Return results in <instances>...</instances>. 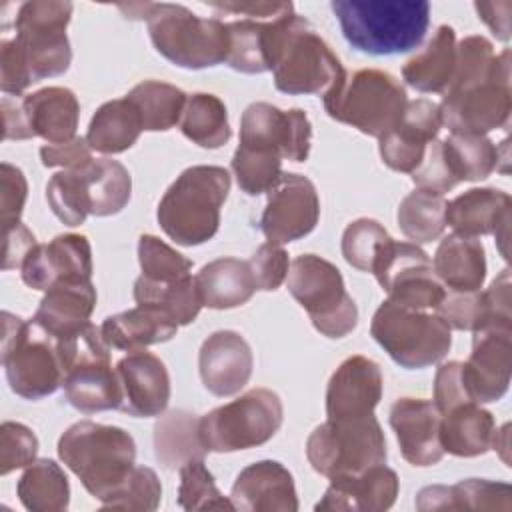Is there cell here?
Returning <instances> with one entry per match:
<instances>
[{
	"label": "cell",
	"mask_w": 512,
	"mask_h": 512,
	"mask_svg": "<svg viewBox=\"0 0 512 512\" xmlns=\"http://www.w3.org/2000/svg\"><path fill=\"white\" fill-rule=\"evenodd\" d=\"M266 60L276 90L324 96L346 70L312 24L288 12L266 22Z\"/></svg>",
	"instance_id": "obj_1"
},
{
	"label": "cell",
	"mask_w": 512,
	"mask_h": 512,
	"mask_svg": "<svg viewBox=\"0 0 512 512\" xmlns=\"http://www.w3.org/2000/svg\"><path fill=\"white\" fill-rule=\"evenodd\" d=\"M130 20H146L158 54L186 70H204L226 62L228 28L218 18H200L182 4H118Z\"/></svg>",
	"instance_id": "obj_2"
},
{
	"label": "cell",
	"mask_w": 512,
	"mask_h": 512,
	"mask_svg": "<svg viewBox=\"0 0 512 512\" xmlns=\"http://www.w3.org/2000/svg\"><path fill=\"white\" fill-rule=\"evenodd\" d=\"M330 8L346 42L370 56L410 52L430 26L426 0H334Z\"/></svg>",
	"instance_id": "obj_3"
},
{
	"label": "cell",
	"mask_w": 512,
	"mask_h": 512,
	"mask_svg": "<svg viewBox=\"0 0 512 512\" xmlns=\"http://www.w3.org/2000/svg\"><path fill=\"white\" fill-rule=\"evenodd\" d=\"M58 458L96 500L106 502L136 466V442L120 426L80 420L58 438Z\"/></svg>",
	"instance_id": "obj_4"
},
{
	"label": "cell",
	"mask_w": 512,
	"mask_h": 512,
	"mask_svg": "<svg viewBox=\"0 0 512 512\" xmlns=\"http://www.w3.org/2000/svg\"><path fill=\"white\" fill-rule=\"evenodd\" d=\"M230 192L222 166H190L164 192L156 218L164 234L180 246L208 242L220 226V208Z\"/></svg>",
	"instance_id": "obj_5"
},
{
	"label": "cell",
	"mask_w": 512,
	"mask_h": 512,
	"mask_svg": "<svg viewBox=\"0 0 512 512\" xmlns=\"http://www.w3.org/2000/svg\"><path fill=\"white\" fill-rule=\"evenodd\" d=\"M2 366L10 390L26 400L54 394L64 382V362L58 340L32 318L22 320L2 312Z\"/></svg>",
	"instance_id": "obj_6"
},
{
	"label": "cell",
	"mask_w": 512,
	"mask_h": 512,
	"mask_svg": "<svg viewBox=\"0 0 512 512\" xmlns=\"http://www.w3.org/2000/svg\"><path fill=\"white\" fill-rule=\"evenodd\" d=\"M406 102V88L400 80L378 68L346 72L324 94V110L330 118L374 138L396 126Z\"/></svg>",
	"instance_id": "obj_7"
},
{
	"label": "cell",
	"mask_w": 512,
	"mask_h": 512,
	"mask_svg": "<svg viewBox=\"0 0 512 512\" xmlns=\"http://www.w3.org/2000/svg\"><path fill=\"white\" fill-rule=\"evenodd\" d=\"M64 362L66 402L84 414L120 408L122 392L116 368L110 364V346L100 326L88 324L78 334L58 340Z\"/></svg>",
	"instance_id": "obj_8"
},
{
	"label": "cell",
	"mask_w": 512,
	"mask_h": 512,
	"mask_svg": "<svg viewBox=\"0 0 512 512\" xmlns=\"http://www.w3.org/2000/svg\"><path fill=\"white\" fill-rule=\"evenodd\" d=\"M370 334L402 368L420 370L440 362L452 346V332L438 314L384 300L372 316Z\"/></svg>",
	"instance_id": "obj_9"
},
{
	"label": "cell",
	"mask_w": 512,
	"mask_h": 512,
	"mask_svg": "<svg viewBox=\"0 0 512 512\" xmlns=\"http://www.w3.org/2000/svg\"><path fill=\"white\" fill-rule=\"evenodd\" d=\"M286 286L322 336L344 338L356 328V302L346 292L344 278L332 262L316 254L296 256L290 262Z\"/></svg>",
	"instance_id": "obj_10"
},
{
	"label": "cell",
	"mask_w": 512,
	"mask_h": 512,
	"mask_svg": "<svg viewBox=\"0 0 512 512\" xmlns=\"http://www.w3.org/2000/svg\"><path fill=\"white\" fill-rule=\"evenodd\" d=\"M306 458L326 478L358 474L370 466L386 464V438L374 414L354 420H326L310 432Z\"/></svg>",
	"instance_id": "obj_11"
},
{
	"label": "cell",
	"mask_w": 512,
	"mask_h": 512,
	"mask_svg": "<svg viewBox=\"0 0 512 512\" xmlns=\"http://www.w3.org/2000/svg\"><path fill=\"white\" fill-rule=\"evenodd\" d=\"M282 418L280 396L268 388H252L200 416V438L208 452L248 450L266 444L282 426Z\"/></svg>",
	"instance_id": "obj_12"
},
{
	"label": "cell",
	"mask_w": 512,
	"mask_h": 512,
	"mask_svg": "<svg viewBox=\"0 0 512 512\" xmlns=\"http://www.w3.org/2000/svg\"><path fill=\"white\" fill-rule=\"evenodd\" d=\"M440 106L442 126L450 134L486 136L490 130L504 128L512 110L510 92V50L498 54L492 74L444 92Z\"/></svg>",
	"instance_id": "obj_13"
},
{
	"label": "cell",
	"mask_w": 512,
	"mask_h": 512,
	"mask_svg": "<svg viewBox=\"0 0 512 512\" xmlns=\"http://www.w3.org/2000/svg\"><path fill=\"white\" fill-rule=\"evenodd\" d=\"M68 0H32L18 8L14 28L16 44L28 64L32 80L60 76L72 62L66 26L72 18Z\"/></svg>",
	"instance_id": "obj_14"
},
{
	"label": "cell",
	"mask_w": 512,
	"mask_h": 512,
	"mask_svg": "<svg viewBox=\"0 0 512 512\" xmlns=\"http://www.w3.org/2000/svg\"><path fill=\"white\" fill-rule=\"evenodd\" d=\"M372 274L382 290H386L388 300L408 308H436L446 294V288L434 274L430 256L414 242L390 238L376 258Z\"/></svg>",
	"instance_id": "obj_15"
},
{
	"label": "cell",
	"mask_w": 512,
	"mask_h": 512,
	"mask_svg": "<svg viewBox=\"0 0 512 512\" xmlns=\"http://www.w3.org/2000/svg\"><path fill=\"white\" fill-rule=\"evenodd\" d=\"M318 218L320 200L312 180L296 172H282L268 190L260 230L268 242L282 246L308 236L316 228Z\"/></svg>",
	"instance_id": "obj_16"
},
{
	"label": "cell",
	"mask_w": 512,
	"mask_h": 512,
	"mask_svg": "<svg viewBox=\"0 0 512 512\" xmlns=\"http://www.w3.org/2000/svg\"><path fill=\"white\" fill-rule=\"evenodd\" d=\"M312 124L304 110H280L268 102L250 104L240 118V144L278 152L292 162H304L310 154Z\"/></svg>",
	"instance_id": "obj_17"
},
{
	"label": "cell",
	"mask_w": 512,
	"mask_h": 512,
	"mask_svg": "<svg viewBox=\"0 0 512 512\" xmlns=\"http://www.w3.org/2000/svg\"><path fill=\"white\" fill-rule=\"evenodd\" d=\"M512 328L476 330L472 352L462 362V380L472 402L488 404L500 400L510 386Z\"/></svg>",
	"instance_id": "obj_18"
},
{
	"label": "cell",
	"mask_w": 512,
	"mask_h": 512,
	"mask_svg": "<svg viewBox=\"0 0 512 512\" xmlns=\"http://www.w3.org/2000/svg\"><path fill=\"white\" fill-rule=\"evenodd\" d=\"M440 128L442 114L436 102L428 98L408 100L396 126L378 138L382 162L394 172L412 174L420 166L428 144L436 140Z\"/></svg>",
	"instance_id": "obj_19"
},
{
	"label": "cell",
	"mask_w": 512,
	"mask_h": 512,
	"mask_svg": "<svg viewBox=\"0 0 512 512\" xmlns=\"http://www.w3.org/2000/svg\"><path fill=\"white\" fill-rule=\"evenodd\" d=\"M120 382V408L134 418L160 416L170 402V376L166 364L152 352H128L116 362Z\"/></svg>",
	"instance_id": "obj_20"
},
{
	"label": "cell",
	"mask_w": 512,
	"mask_h": 512,
	"mask_svg": "<svg viewBox=\"0 0 512 512\" xmlns=\"http://www.w3.org/2000/svg\"><path fill=\"white\" fill-rule=\"evenodd\" d=\"M382 370L366 356L346 358L326 386L328 420H354L374 414L382 398Z\"/></svg>",
	"instance_id": "obj_21"
},
{
	"label": "cell",
	"mask_w": 512,
	"mask_h": 512,
	"mask_svg": "<svg viewBox=\"0 0 512 512\" xmlns=\"http://www.w3.org/2000/svg\"><path fill=\"white\" fill-rule=\"evenodd\" d=\"M20 270L26 286L44 292L60 280H90V242L82 234H58L48 244H36L26 256Z\"/></svg>",
	"instance_id": "obj_22"
},
{
	"label": "cell",
	"mask_w": 512,
	"mask_h": 512,
	"mask_svg": "<svg viewBox=\"0 0 512 512\" xmlns=\"http://www.w3.org/2000/svg\"><path fill=\"white\" fill-rule=\"evenodd\" d=\"M254 356L240 332H212L200 346L198 372L204 388L214 396L238 394L250 380Z\"/></svg>",
	"instance_id": "obj_23"
},
{
	"label": "cell",
	"mask_w": 512,
	"mask_h": 512,
	"mask_svg": "<svg viewBox=\"0 0 512 512\" xmlns=\"http://www.w3.org/2000/svg\"><path fill=\"white\" fill-rule=\"evenodd\" d=\"M398 490V474L386 464H376L358 474L330 478V486L314 510L384 512L394 506Z\"/></svg>",
	"instance_id": "obj_24"
},
{
	"label": "cell",
	"mask_w": 512,
	"mask_h": 512,
	"mask_svg": "<svg viewBox=\"0 0 512 512\" xmlns=\"http://www.w3.org/2000/svg\"><path fill=\"white\" fill-rule=\"evenodd\" d=\"M442 414L432 400L398 398L390 408V426L396 434L402 458L412 466H432L442 460L440 446Z\"/></svg>",
	"instance_id": "obj_25"
},
{
	"label": "cell",
	"mask_w": 512,
	"mask_h": 512,
	"mask_svg": "<svg viewBox=\"0 0 512 512\" xmlns=\"http://www.w3.org/2000/svg\"><path fill=\"white\" fill-rule=\"evenodd\" d=\"M230 500L244 512H296L298 496L290 470L276 460L248 464L232 484Z\"/></svg>",
	"instance_id": "obj_26"
},
{
	"label": "cell",
	"mask_w": 512,
	"mask_h": 512,
	"mask_svg": "<svg viewBox=\"0 0 512 512\" xmlns=\"http://www.w3.org/2000/svg\"><path fill=\"white\" fill-rule=\"evenodd\" d=\"M96 308L92 280H60L46 290L32 320L56 340H66L90 324Z\"/></svg>",
	"instance_id": "obj_27"
},
{
	"label": "cell",
	"mask_w": 512,
	"mask_h": 512,
	"mask_svg": "<svg viewBox=\"0 0 512 512\" xmlns=\"http://www.w3.org/2000/svg\"><path fill=\"white\" fill-rule=\"evenodd\" d=\"M20 102L32 136H40L48 144H62L76 138L80 102L70 88L46 86L26 94Z\"/></svg>",
	"instance_id": "obj_28"
},
{
	"label": "cell",
	"mask_w": 512,
	"mask_h": 512,
	"mask_svg": "<svg viewBox=\"0 0 512 512\" xmlns=\"http://www.w3.org/2000/svg\"><path fill=\"white\" fill-rule=\"evenodd\" d=\"M432 268L444 288L474 292L486 280V250L478 238L454 232L440 240Z\"/></svg>",
	"instance_id": "obj_29"
},
{
	"label": "cell",
	"mask_w": 512,
	"mask_h": 512,
	"mask_svg": "<svg viewBox=\"0 0 512 512\" xmlns=\"http://www.w3.org/2000/svg\"><path fill=\"white\" fill-rule=\"evenodd\" d=\"M510 196L498 188H470L446 204V224L462 236L494 234L510 220Z\"/></svg>",
	"instance_id": "obj_30"
},
{
	"label": "cell",
	"mask_w": 512,
	"mask_h": 512,
	"mask_svg": "<svg viewBox=\"0 0 512 512\" xmlns=\"http://www.w3.org/2000/svg\"><path fill=\"white\" fill-rule=\"evenodd\" d=\"M100 330L110 348L138 352L146 350V346L168 342L176 336L178 324L162 310L138 304L136 308L108 316Z\"/></svg>",
	"instance_id": "obj_31"
},
{
	"label": "cell",
	"mask_w": 512,
	"mask_h": 512,
	"mask_svg": "<svg viewBox=\"0 0 512 512\" xmlns=\"http://www.w3.org/2000/svg\"><path fill=\"white\" fill-rule=\"evenodd\" d=\"M194 282L202 306L212 310L242 306L258 290L250 264L232 256H222L202 266L194 276Z\"/></svg>",
	"instance_id": "obj_32"
},
{
	"label": "cell",
	"mask_w": 512,
	"mask_h": 512,
	"mask_svg": "<svg viewBox=\"0 0 512 512\" xmlns=\"http://www.w3.org/2000/svg\"><path fill=\"white\" fill-rule=\"evenodd\" d=\"M416 508L428 510H510L512 488L506 482L482 478L462 480L454 486H426L414 500Z\"/></svg>",
	"instance_id": "obj_33"
},
{
	"label": "cell",
	"mask_w": 512,
	"mask_h": 512,
	"mask_svg": "<svg viewBox=\"0 0 512 512\" xmlns=\"http://www.w3.org/2000/svg\"><path fill=\"white\" fill-rule=\"evenodd\" d=\"M494 432V416L476 402H464L442 414L438 438L444 452L458 458H474L492 448Z\"/></svg>",
	"instance_id": "obj_34"
},
{
	"label": "cell",
	"mask_w": 512,
	"mask_h": 512,
	"mask_svg": "<svg viewBox=\"0 0 512 512\" xmlns=\"http://www.w3.org/2000/svg\"><path fill=\"white\" fill-rule=\"evenodd\" d=\"M456 68V32L442 24L436 28L422 52L402 66V78L408 86L424 94H444Z\"/></svg>",
	"instance_id": "obj_35"
},
{
	"label": "cell",
	"mask_w": 512,
	"mask_h": 512,
	"mask_svg": "<svg viewBox=\"0 0 512 512\" xmlns=\"http://www.w3.org/2000/svg\"><path fill=\"white\" fill-rule=\"evenodd\" d=\"M154 454L166 470L204 458L208 450L200 438V416L188 410H170L154 424Z\"/></svg>",
	"instance_id": "obj_36"
},
{
	"label": "cell",
	"mask_w": 512,
	"mask_h": 512,
	"mask_svg": "<svg viewBox=\"0 0 512 512\" xmlns=\"http://www.w3.org/2000/svg\"><path fill=\"white\" fill-rule=\"evenodd\" d=\"M142 132V122L124 96L118 100L104 102L92 116L86 132V142L100 154H120L136 144Z\"/></svg>",
	"instance_id": "obj_37"
},
{
	"label": "cell",
	"mask_w": 512,
	"mask_h": 512,
	"mask_svg": "<svg viewBox=\"0 0 512 512\" xmlns=\"http://www.w3.org/2000/svg\"><path fill=\"white\" fill-rule=\"evenodd\" d=\"M16 494L30 512H64L70 502V484L60 464L40 458L26 466L16 484Z\"/></svg>",
	"instance_id": "obj_38"
},
{
	"label": "cell",
	"mask_w": 512,
	"mask_h": 512,
	"mask_svg": "<svg viewBox=\"0 0 512 512\" xmlns=\"http://www.w3.org/2000/svg\"><path fill=\"white\" fill-rule=\"evenodd\" d=\"M178 126L190 142L208 150L224 146L232 136L224 102L208 92H196L186 98Z\"/></svg>",
	"instance_id": "obj_39"
},
{
	"label": "cell",
	"mask_w": 512,
	"mask_h": 512,
	"mask_svg": "<svg viewBox=\"0 0 512 512\" xmlns=\"http://www.w3.org/2000/svg\"><path fill=\"white\" fill-rule=\"evenodd\" d=\"M442 154L458 184L488 178L502 160L500 148L478 134H450L442 140Z\"/></svg>",
	"instance_id": "obj_40"
},
{
	"label": "cell",
	"mask_w": 512,
	"mask_h": 512,
	"mask_svg": "<svg viewBox=\"0 0 512 512\" xmlns=\"http://www.w3.org/2000/svg\"><path fill=\"white\" fill-rule=\"evenodd\" d=\"M126 98L136 108L142 130L164 132L180 122L188 96L168 82L144 80L136 84Z\"/></svg>",
	"instance_id": "obj_41"
},
{
	"label": "cell",
	"mask_w": 512,
	"mask_h": 512,
	"mask_svg": "<svg viewBox=\"0 0 512 512\" xmlns=\"http://www.w3.org/2000/svg\"><path fill=\"white\" fill-rule=\"evenodd\" d=\"M134 300L140 306H150L168 314L178 326H186L196 320L202 302L194 276L180 282H152L138 276L134 282Z\"/></svg>",
	"instance_id": "obj_42"
},
{
	"label": "cell",
	"mask_w": 512,
	"mask_h": 512,
	"mask_svg": "<svg viewBox=\"0 0 512 512\" xmlns=\"http://www.w3.org/2000/svg\"><path fill=\"white\" fill-rule=\"evenodd\" d=\"M446 204L442 194L422 188L404 196L396 212L402 234L414 244H426L440 238L446 228Z\"/></svg>",
	"instance_id": "obj_43"
},
{
	"label": "cell",
	"mask_w": 512,
	"mask_h": 512,
	"mask_svg": "<svg viewBox=\"0 0 512 512\" xmlns=\"http://www.w3.org/2000/svg\"><path fill=\"white\" fill-rule=\"evenodd\" d=\"M90 214L112 216L118 214L130 200L132 178L124 164L112 158H98L86 168Z\"/></svg>",
	"instance_id": "obj_44"
},
{
	"label": "cell",
	"mask_w": 512,
	"mask_h": 512,
	"mask_svg": "<svg viewBox=\"0 0 512 512\" xmlns=\"http://www.w3.org/2000/svg\"><path fill=\"white\" fill-rule=\"evenodd\" d=\"M86 168L56 172L46 184V200L54 216L66 226H80L90 214Z\"/></svg>",
	"instance_id": "obj_45"
},
{
	"label": "cell",
	"mask_w": 512,
	"mask_h": 512,
	"mask_svg": "<svg viewBox=\"0 0 512 512\" xmlns=\"http://www.w3.org/2000/svg\"><path fill=\"white\" fill-rule=\"evenodd\" d=\"M228 56L226 64L236 72H268L266 60V22L242 18L228 22Z\"/></svg>",
	"instance_id": "obj_46"
},
{
	"label": "cell",
	"mask_w": 512,
	"mask_h": 512,
	"mask_svg": "<svg viewBox=\"0 0 512 512\" xmlns=\"http://www.w3.org/2000/svg\"><path fill=\"white\" fill-rule=\"evenodd\" d=\"M232 172L244 194L258 196L278 182L282 174V156L268 148L238 144L232 156Z\"/></svg>",
	"instance_id": "obj_47"
},
{
	"label": "cell",
	"mask_w": 512,
	"mask_h": 512,
	"mask_svg": "<svg viewBox=\"0 0 512 512\" xmlns=\"http://www.w3.org/2000/svg\"><path fill=\"white\" fill-rule=\"evenodd\" d=\"M178 506L184 510H236L232 500L226 498L214 476L208 472L204 458H196L178 468Z\"/></svg>",
	"instance_id": "obj_48"
},
{
	"label": "cell",
	"mask_w": 512,
	"mask_h": 512,
	"mask_svg": "<svg viewBox=\"0 0 512 512\" xmlns=\"http://www.w3.org/2000/svg\"><path fill=\"white\" fill-rule=\"evenodd\" d=\"M138 262L142 268L140 276L152 282L168 284L192 276V260L152 234L138 238Z\"/></svg>",
	"instance_id": "obj_49"
},
{
	"label": "cell",
	"mask_w": 512,
	"mask_h": 512,
	"mask_svg": "<svg viewBox=\"0 0 512 512\" xmlns=\"http://www.w3.org/2000/svg\"><path fill=\"white\" fill-rule=\"evenodd\" d=\"M390 238L392 236L378 220L358 218L350 222L342 234V256L352 268L360 272H372L382 246Z\"/></svg>",
	"instance_id": "obj_50"
},
{
	"label": "cell",
	"mask_w": 512,
	"mask_h": 512,
	"mask_svg": "<svg viewBox=\"0 0 512 512\" xmlns=\"http://www.w3.org/2000/svg\"><path fill=\"white\" fill-rule=\"evenodd\" d=\"M160 500L162 484L156 472L148 466H134L126 482L106 502H102V508L152 512L160 506Z\"/></svg>",
	"instance_id": "obj_51"
},
{
	"label": "cell",
	"mask_w": 512,
	"mask_h": 512,
	"mask_svg": "<svg viewBox=\"0 0 512 512\" xmlns=\"http://www.w3.org/2000/svg\"><path fill=\"white\" fill-rule=\"evenodd\" d=\"M436 314L448 324L452 330H482L488 326V302L484 292H456L448 290L442 302L434 308Z\"/></svg>",
	"instance_id": "obj_52"
},
{
	"label": "cell",
	"mask_w": 512,
	"mask_h": 512,
	"mask_svg": "<svg viewBox=\"0 0 512 512\" xmlns=\"http://www.w3.org/2000/svg\"><path fill=\"white\" fill-rule=\"evenodd\" d=\"M38 438L20 422L0 426V474L6 476L16 468H26L36 460Z\"/></svg>",
	"instance_id": "obj_53"
},
{
	"label": "cell",
	"mask_w": 512,
	"mask_h": 512,
	"mask_svg": "<svg viewBox=\"0 0 512 512\" xmlns=\"http://www.w3.org/2000/svg\"><path fill=\"white\" fill-rule=\"evenodd\" d=\"M256 288L264 292L276 290L288 276L290 260L288 252L274 242H264L248 260Z\"/></svg>",
	"instance_id": "obj_54"
},
{
	"label": "cell",
	"mask_w": 512,
	"mask_h": 512,
	"mask_svg": "<svg viewBox=\"0 0 512 512\" xmlns=\"http://www.w3.org/2000/svg\"><path fill=\"white\" fill-rule=\"evenodd\" d=\"M410 178L416 184V188L430 190V192H436L442 196H444V192L452 190L458 184L444 160L442 140H434L428 144L420 166L410 174Z\"/></svg>",
	"instance_id": "obj_55"
},
{
	"label": "cell",
	"mask_w": 512,
	"mask_h": 512,
	"mask_svg": "<svg viewBox=\"0 0 512 512\" xmlns=\"http://www.w3.org/2000/svg\"><path fill=\"white\" fill-rule=\"evenodd\" d=\"M28 196V182L18 166L2 162L0 166V214L2 228H10L20 222Z\"/></svg>",
	"instance_id": "obj_56"
},
{
	"label": "cell",
	"mask_w": 512,
	"mask_h": 512,
	"mask_svg": "<svg viewBox=\"0 0 512 512\" xmlns=\"http://www.w3.org/2000/svg\"><path fill=\"white\" fill-rule=\"evenodd\" d=\"M434 406L438 408L440 414L448 412L450 408L464 404V402H472L464 380H462V362L458 360H450L438 366L436 376H434Z\"/></svg>",
	"instance_id": "obj_57"
},
{
	"label": "cell",
	"mask_w": 512,
	"mask_h": 512,
	"mask_svg": "<svg viewBox=\"0 0 512 512\" xmlns=\"http://www.w3.org/2000/svg\"><path fill=\"white\" fill-rule=\"evenodd\" d=\"M32 74L18 48L16 40H2L0 44V88L8 96H20L30 84Z\"/></svg>",
	"instance_id": "obj_58"
},
{
	"label": "cell",
	"mask_w": 512,
	"mask_h": 512,
	"mask_svg": "<svg viewBox=\"0 0 512 512\" xmlns=\"http://www.w3.org/2000/svg\"><path fill=\"white\" fill-rule=\"evenodd\" d=\"M40 160L46 168H64V170H80L86 168L92 158V148L86 138H72L62 144H46L40 148Z\"/></svg>",
	"instance_id": "obj_59"
},
{
	"label": "cell",
	"mask_w": 512,
	"mask_h": 512,
	"mask_svg": "<svg viewBox=\"0 0 512 512\" xmlns=\"http://www.w3.org/2000/svg\"><path fill=\"white\" fill-rule=\"evenodd\" d=\"M34 234L24 226L22 222H16L10 228H4V260L2 268L12 270V268H22L26 256L30 250L36 246Z\"/></svg>",
	"instance_id": "obj_60"
},
{
	"label": "cell",
	"mask_w": 512,
	"mask_h": 512,
	"mask_svg": "<svg viewBox=\"0 0 512 512\" xmlns=\"http://www.w3.org/2000/svg\"><path fill=\"white\" fill-rule=\"evenodd\" d=\"M212 8L248 16L252 20L256 18H276L288 12H294L292 2H210Z\"/></svg>",
	"instance_id": "obj_61"
},
{
	"label": "cell",
	"mask_w": 512,
	"mask_h": 512,
	"mask_svg": "<svg viewBox=\"0 0 512 512\" xmlns=\"http://www.w3.org/2000/svg\"><path fill=\"white\" fill-rule=\"evenodd\" d=\"M474 8L478 12V18L492 30L498 40H510V2H476Z\"/></svg>",
	"instance_id": "obj_62"
},
{
	"label": "cell",
	"mask_w": 512,
	"mask_h": 512,
	"mask_svg": "<svg viewBox=\"0 0 512 512\" xmlns=\"http://www.w3.org/2000/svg\"><path fill=\"white\" fill-rule=\"evenodd\" d=\"M2 120H4V140H28L34 138L26 122L22 102L10 96L2 98Z\"/></svg>",
	"instance_id": "obj_63"
}]
</instances>
